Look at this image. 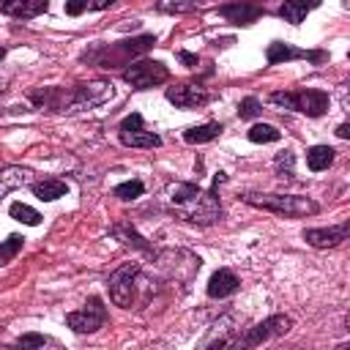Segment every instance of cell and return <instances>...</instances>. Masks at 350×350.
Returning <instances> with one entry per match:
<instances>
[{
	"instance_id": "obj_21",
	"label": "cell",
	"mask_w": 350,
	"mask_h": 350,
	"mask_svg": "<svg viewBox=\"0 0 350 350\" xmlns=\"http://www.w3.org/2000/svg\"><path fill=\"white\" fill-rule=\"evenodd\" d=\"M331 161H334V148H328V145H314V148L306 150V164H309L312 172L328 170Z\"/></svg>"
},
{
	"instance_id": "obj_6",
	"label": "cell",
	"mask_w": 350,
	"mask_h": 350,
	"mask_svg": "<svg viewBox=\"0 0 350 350\" xmlns=\"http://www.w3.org/2000/svg\"><path fill=\"white\" fill-rule=\"evenodd\" d=\"M118 137H120V142L129 145V148H159V145H161V137L153 134V131H148V129L142 126V115H139V112H131V115H126V118L120 120Z\"/></svg>"
},
{
	"instance_id": "obj_14",
	"label": "cell",
	"mask_w": 350,
	"mask_h": 350,
	"mask_svg": "<svg viewBox=\"0 0 350 350\" xmlns=\"http://www.w3.org/2000/svg\"><path fill=\"white\" fill-rule=\"evenodd\" d=\"M219 14L230 22H235V25H252V22L260 19L262 8L257 3H230V5H221Z\"/></svg>"
},
{
	"instance_id": "obj_20",
	"label": "cell",
	"mask_w": 350,
	"mask_h": 350,
	"mask_svg": "<svg viewBox=\"0 0 350 350\" xmlns=\"http://www.w3.org/2000/svg\"><path fill=\"white\" fill-rule=\"evenodd\" d=\"M221 134V123H202V126H191L183 131V139L191 142V145H202V142H211Z\"/></svg>"
},
{
	"instance_id": "obj_11",
	"label": "cell",
	"mask_w": 350,
	"mask_h": 350,
	"mask_svg": "<svg viewBox=\"0 0 350 350\" xmlns=\"http://www.w3.org/2000/svg\"><path fill=\"white\" fill-rule=\"evenodd\" d=\"M350 232V221H342L339 227H320V230H304V241L317 246V249H328V246H339Z\"/></svg>"
},
{
	"instance_id": "obj_16",
	"label": "cell",
	"mask_w": 350,
	"mask_h": 350,
	"mask_svg": "<svg viewBox=\"0 0 350 350\" xmlns=\"http://www.w3.org/2000/svg\"><path fill=\"white\" fill-rule=\"evenodd\" d=\"M238 287H241L238 276H235L230 268H219V271L211 276V282H208V295H211V298H224V295L235 293Z\"/></svg>"
},
{
	"instance_id": "obj_19",
	"label": "cell",
	"mask_w": 350,
	"mask_h": 350,
	"mask_svg": "<svg viewBox=\"0 0 350 350\" xmlns=\"http://www.w3.org/2000/svg\"><path fill=\"white\" fill-rule=\"evenodd\" d=\"M109 232H112V235H115L118 241H123L126 246H134V249H142V252H150V246L145 243V238H142V235H139V232H137V230H134V227H131L129 221H115Z\"/></svg>"
},
{
	"instance_id": "obj_26",
	"label": "cell",
	"mask_w": 350,
	"mask_h": 350,
	"mask_svg": "<svg viewBox=\"0 0 350 350\" xmlns=\"http://www.w3.org/2000/svg\"><path fill=\"white\" fill-rule=\"evenodd\" d=\"M22 243H25L22 235H8V238L0 243V265H5L11 257H16V252L22 249Z\"/></svg>"
},
{
	"instance_id": "obj_31",
	"label": "cell",
	"mask_w": 350,
	"mask_h": 350,
	"mask_svg": "<svg viewBox=\"0 0 350 350\" xmlns=\"http://www.w3.org/2000/svg\"><path fill=\"white\" fill-rule=\"evenodd\" d=\"M178 60H180V63H186V66H197V55H191V52H180V55H178Z\"/></svg>"
},
{
	"instance_id": "obj_24",
	"label": "cell",
	"mask_w": 350,
	"mask_h": 350,
	"mask_svg": "<svg viewBox=\"0 0 350 350\" xmlns=\"http://www.w3.org/2000/svg\"><path fill=\"white\" fill-rule=\"evenodd\" d=\"M246 137H249L252 142H276V139L282 137V131H279L276 126H268V123H254Z\"/></svg>"
},
{
	"instance_id": "obj_12",
	"label": "cell",
	"mask_w": 350,
	"mask_h": 350,
	"mask_svg": "<svg viewBox=\"0 0 350 350\" xmlns=\"http://www.w3.org/2000/svg\"><path fill=\"white\" fill-rule=\"evenodd\" d=\"M33 183V170L27 167H19V164H8L0 170V197L22 189V186H30Z\"/></svg>"
},
{
	"instance_id": "obj_18",
	"label": "cell",
	"mask_w": 350,
	"mask_h": 350,
	"mask_svg": "<svg viewBox=\"0 0 350 350\" xmlns=\"http://www.w3.org/2000/svg\"><path fill=\"white\" fill-rule=\"evenodd\" d=\"M30 186H33V194H36L41 202H52V200H60V197L68 191L66 180H60V178H44V180H33Z\"/></svg>"
},
{
	"instance_id": "obj_33",
	"label": "cell",
	"mask_w": 350,
	"mask_h": 350,
	"mask_svg": "<svg viewBox=\"0 0 350 350\" xmlns=\"http://www.w3.org/2000/svg\"><path fill=\"white\" fill-rule=\"evenodd\" d=\"M3 57H5V46H0V60H3Z\"/></svg>"
},
{
	"instance_id": "obj_29",
	"label": "cell",
	"mask_w": 350,
	"mask_h": 350,
	"mask_svg": "<svg viewBox=\"0 0 350 350\" xmlns=\"http://www.w3.org/2000/svg\"><path fill=\"white\" fill-rule=\"evenodd\" d=\"M19 347H44V345H55L49 336H41V334H25L16 339Z\"/></svg>"
},
{
	"instance_id": "obj_30",
	"label": "cell",
	"mask_w": 350,
	"mask_h": 350,
	"mask_svg": "<svg viewBox=\"0 0 350 350\" xmlns=\"http://www.w3.org/2000/svg\"><path fill=\"white\" fill-rule=\"evenodd\" d=\"M115 0H82V5H85V11L90 8V11H104V8H109Z\"/></svg>"
},
{
	"instance_id": "obj_28",
	"label": "cell",
	"mask_w": 350,
	"mask_h": 350,
	"mask_svg": "<svg viewBox=\"0 0 350 350\" xmlns=\"http://www.w3.org/2000/svg\"><path fill=\"white\" fill-rule=\"evenodd\" d=\"M260 109H262V107H260V101H257L254 96H249V98H243V101L238 104V115H241V118H257Z\"/></svg>"
},
{
	"instance_id": "obj_4",
	"label": "cell",
	"mask_w": 350,
	"mask_h": 350,
	"mask_svg": "<svg viewBox=\"0 0 350 350\" xmlns=\"http://www.w3.org/2000/svg\"><path fill=\"white\" fill-rule=\"evenodd\" d=\"M112 96V85L98 79V82H88V85H79L74 88L71 96H66V104H63V112H79V109H93L98 104H104L107 98Z\"/></svg>"
},
{
	"instance_id": "obj_22",
	"label": "cell",
	"mask_w": 350,
	"mask_h": 350,
	"mask_svg": "<svg viewBox=\"0 0 350 350\" xmlns=\"http://www.w3.org/2000/svg\"><path fill=\"white\" fill-rule=\"evenodd\" d=\"M202 0H156V11L161 14H189L200 8Z\"/></svg>"
},
{
	"instance_id": "obj_34",
	"label": "cell",
	"mask_w": 350,
	"mask_h": 350,
	"mask_svg": "<svg viewBox=\"0 0 350 350\" xmlns=\"http://www.w3.org/2000/svg\"><path fill=\"white\" fill-rule=\"evenodd\" d=\"M3 90H5V88H3V82H0V93H3Z\"/></svg>"
},
{
	"instance_id": "obj_8",
	"label": "cell",
	"mask_w": 350,
	"mask_h": 350,
	"mask_svg": "<svg viewBox=\"0 0 350 350\" xmlns=\"http://www.w3.org/2000/svg\"><path fill=\"white\" fill-rule=\"evenodd\" d=\"M290 317H284V314H273V317H268V320H262V323H257V325H252V328H246V334H241V336H235L230 345H241V347H254V345H260V342H265V339H271V336H282V334H287L290 331Z\"/></svg>"
},
{
	"instance_id": "obj_23",
	"label": "cell",
	"mask_w": 350,
	"mask_h": 350,
	"mask_svg": "<svg viewBox=\"0 0 350 350\" xmlns=\"http://www.w3.org/2000/svg\"><path fill=\"white\" fill-rule=\"evenodd\" d=\"M8 213H11V219H16V221H22V224H30V227H36V224L41 221V213H38L36 208L25 205V202H14V205L8 208Z\"/></svg>"
},
{
	"instance_id": "obj_1",
	"label": "cell",
	"mask_w": 350,
	"mask_h": 350,
	"mask_svg": "<svg viewBox=\"0 0 350 350\" xmlns=\"http://www.w3.org/2000/svg\"><path fill=\"white\" fill-rule=\"evenodd\" d=\"M224 172L213 175V186L211 189H200L197 183H175L170 189V205L172 211L191 221V224H213L221 219V205H219V183H224Z\"/></svg>"
},
{
	"instance_id": "obj_13",
	"label": "cell",
	"mask_w": 350,
	"mask_h": 350,
	"mask_svg": "<svg viewBox=\"0 0 350 350\" xmlns=\"http://www.w3.org/2000/svg\"><path fill=\"white\" fill-rule=\"evenodd\" d=\"M268 63H284V60H295V57H309V60H323L325 55L323 52H306V49H295L284 41H273L268 44V52H265Z\"/></svg>"
},
{
	"instance_id": "obj_17",
	"label": "cell",
	"mask_w": 350,
	"mask_h": 350,
	"mask_svg": "<svg viewBox=\"0 0 350 350\" xmlns=\"http://www.w3.org/2000/svg\"><path fill=\"white\" fill-rule=\"evenodd\" d=\"M323 0H284L282 5H279V16L284 19V22H290V25H301L304 22V16L312 11V8H317Z\"/></svg>"
},
{
	"instance_id": "obj_25",
	"label": "cell",
	"mask_w": 350,
	"mask_h": 350,
	"mask_svg": "<svg viewBox=\"0 0 350 350\" xmlns=\"http://www.w3.org/2000/svg\"><path fill=\"white\" fill-rule=\"evenodd\" d=\"M293 164H295L293 150H282V153H276V159H273V167H276V175H279V178H293V175H295Z\"/></svg>"
},
{
	"instance_id": "obj_2",
	"label": "cell",
	"mask_w": 350,
	"mask_h": 350,
	"mask_svg": "<svg viewBox=\"0 0 350 350\" xmlns=\"http://www.w3.org/2000/svg\"><path fill=\"white\" fill-rule=\"evenodd\" d=\"M243 202L262 208V211H273L282 216H312L320 211V205L309 197H298V194H262V191H246L241 197Z\"/></svg>"
},
{
	"instance_id": "obj_10",
	"label": "cell",
	"mask_w": 350,
	"mask_h": 350,
	"mask_svg": "<svg viewBox=\"0 0 350 350\" xmlns=\"http://www.w3.org/2000/svg\"><path fill=\"white\" fill-rule=\"evenodd\" d=\"M208 90L202 85H194V82H180L175 88H167V101L180 107V109H194V107H202L208 104Z\"/></svg>"
},
{
	"instance_id": "obj_5",
	"label": "cell",
	"mask_w": 350,
	"mask_h": 350,
	"mask_svg": "<svg viewBox=\"0 0 350 350\" xmlns=\"http://www.w3.org/2000/svg\"><path fill=\"white\" fill-rule=\"evenodd\" d=\"M170 71L164 63L159 60H139V63H131L126 71H123V79L137 88V90H145V88H156L161 82H167Z\"/></svg>"
},
{
	"instance_id": "obj_9",
	"label": "cell",
	"mask_w": 350,
	"mask_h": 350,
	"mask_svg": "<svg viewBox=\"0 0 350 350\" xmlns=\"http://www.w3.org/2000/svg\"><path fill=\"white\" fill-rule=\"evenodd\" d=\"M66 323H68V328H74L77 334H93V331H98V328L107 323V309H104L101 298L93 295L79 312L66 314Z\"/></svg>"
},
{
	"instance_id": "obj_32",
	"label": "cell",
	"mask_w": 350,
	"mask_h": 350,
	"mask_svg": "<svg viewBox=\"0 0 350 350\" xmlns=\"http://www.w3.org/2000/svg\"><path fill=\"white\" fill-rule=\"evenodd\" d=\"M336 137H342V139H347V137H350V126H347V123H342V126L336 129Z\"/></svg>"
},
{
	"instance_id": "obj_15",
	"label": "cell",
	"mask_w": 350,
	"mask_h": 350,
	"mask_svg": "<svg viewBox=\"0 0 350 350\" xmlns=\"http://www.w3.org/2000/svg\"><path fill=\"white\" fill-rule=\"evenodd\" d=\"M49 0H0V11L16 19H30L41 11H46Z\"/></svg>"
},
{
	"instance_id": "obj_3",
	"label": "cell",
	"mask_w": 350,
	"mask_h": 350,
	"mask_svg": "<svg viewBox=\"0 0 350 350\" xmlns=\"http://www.w3.org/2000/svg\"><path fill=\"white\" fill-rule=\"evenodd\" d=\"M271 104H276V107H282V109L304 112V115H309V118H320V115L328 109L331 98H328V93H323V90L306 88V90H279V93H271Z\"/></svg>"
},
{
	"instance_id": "obj_7",
	"label": "cell",
	"mask_w": 350,
	"mask_h": 350,
	"mask_svg": "<svg viewBox=\"0 0 350 350\" xmlns=\"http://www.w3.org/2000/svg\"><path fill=\"white\" fill-rule=\"evenodd\" d=\"M137 273H139V265H137V262H123L120 268H115V271L109 273L107 287H109V298H112L118 306H126V309L131 306Z\"/></svg>"
},
{
	"instance_id": "obj_27",
	"label": "cell",
	"mask_w": 350,
	"mask_h": 350,
	"mask_svg": "<svg viewBox=\"0 0 350 350\" xmlns=\"http://www.w3.org/2000/svg\"><path fill=\"white\" fill-rule=\"evenodd\" d=\"M142 180H126V183H118L115 186V197H120V200H137L139 194H142Z\"/></svg>"
}]
</instances>
